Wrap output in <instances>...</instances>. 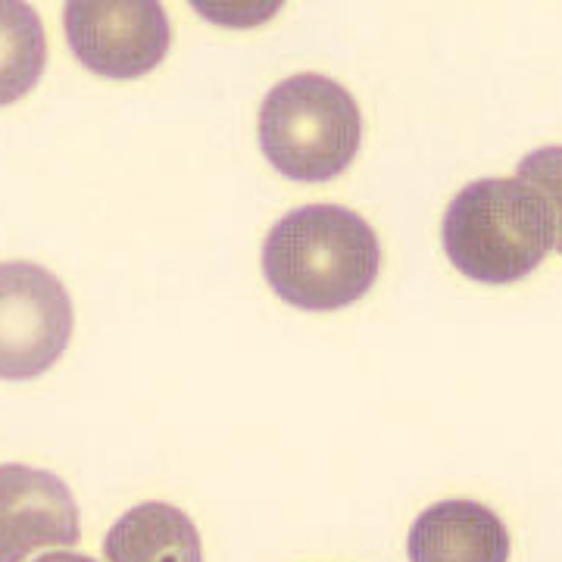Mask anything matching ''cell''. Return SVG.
Masks as SVG:
<instances>
[{"label":"cell","mask_w":562,"mask_h":562,"mask_svg":"<svg viewBox=\"0 0 562 562\" xmlns=\"http://www.w3.org/2000/svg\"><path fill=\"white\" fill-rule=\"evenodd\" d=\"M47 38L29 0H0V106L25 98L44 76Z\"/></svg>","instance_id":"9"},{"label":"cell","mask_w":562,"mask_h":562,"mask_svg":"<svg viewBox=\"0 0 562 562\" xmlns=\"http://www.w3.org/2000/svg\"><path fill=\"white\" fill-rule=\"evenodd\" d=\"M66 41L76 60L103 79H140L172 44L162 0H66Z\"/></svg>","instance_id":"5"},{"label":"cell","mask_w":562,"mask_h":562,"mask_svg":"<svg viewBox=\"0 0 562 562\" xmlns=\"http://www.w3.org/2000/svg\"><path fill=\"white\" fill-rule=\"evenodd\" d=\"M360 144V103L328 76L301 72L262 98L260 150L284 179L303 184L338 179L357 160Z\"/></svg>","instance_id":"3"},{"label":"cell","mask_w":562,"mask_h":562,"mask_svg":"<svg viewBox=\"0 0 562 562\" xmlns=\"http://www.w3.org/2000/svg\"><path fill=\"white\" fill-rule=\"evenodd\" d=\"M406 550L413 562H506L509 531L482 503L441 501L413 522Z\"/></svg>","instance_id":"7"},{"label":"cell","mask_w":562,"mask_h":562,"mask_svg":"<svg viewBox=\"0 0 562 562\" xmlns=\"http://www.w3.org/2000/svg\"><path fill=\"white\" fill-rule=\"evenodd\" d=\"M382 269L379 235L360 213L310 203L281 216L262 244V276L288 306L331 313L362 301Z\"/></svg>","instance_id":"2"},{"label":"cell","mask_w":562,"mask_h":562,"mask_svg":"<svg viewBox=\"0 0 562 562\" xmlns=\"http://www.w3.org/2000/svg\"><path fill=\"white\" fill-rule=\"evenodd\" d=\"M79 506L60 475L32 465H0V562L79 547Z\"/></svg>","instance_id":"6"},{"label":"cell","mask_w":562,"mask_h":562,"mask_svg":"<svg viewBox=\"0 0 562 562\" xmlns=\"http://www.w3.org/2000/svg\"><path fill=\"white\" fill-rule=\"evenodd\" d=\"M72 338V301L35 262H0V379L29 382L60 360Z\"/></svg>","instance_id":"4"},{"label":"cell","mask_w":562,"mask_h":562,"mask_svg":"<svg viewBox=\"0 0 562 562\" xmlns=\"http://www.w3.org/2000/svg\"><path fill=\"white\" fill-rule=\"evenodd\" d=\"M443 250L465 279L513 284L531 276L560 244V210L550 181L528 176L479 179L450 201Z\"/></svg>","instance_id":"1"},{"label":"cell","mask_w":562,"mask_h":562,"mask_svg":"<svg viewBox=\"0 0 562 562\" xmlns=\"http://www.w3.org/2000/svg\"><path fill=\"white\" fill-rule=\"evenodd\" d=\"M103 557L110 562H201L203 547L194 522L169 503H140L110 528Z\"/></svg>","instance_id":"8"},{"label":"cell","mask_w":562,"mask_h":562,"mask_svg":"<svg viewBox=\"0 0 562 562\" xmlns=\"http://www.w3.org/2000/svg\"><path fill=\"white\" fill-rule=\"evenodd\" d=\"M188 3L206 22L235 32L260 29L269 20H276L284 7V0H188Z\"/></svg>","instance_id":"10"}]
</instances>
